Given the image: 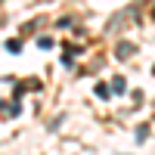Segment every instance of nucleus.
I'll return each instance as SVG.
<instances>
[{"label":"nucleus","mask_w":155,"mask_h":155,"mask_svg":"<svg viewBox=\"0 0 155 155\" xmlns=\"http://www.w3.org/2000/svg\"><path fill=\"white\" fill-rule=\"evenodd\" d=\"M130 53H134V47H130V44H121V47H118V56H121V59H124V56H130Z\"/></svg>","instance_id":"nucleus-2"},{"label":"nucleus","mask_w":155,"mask_h":155,"mask_svg":"<svg viewBox=\"0 0 155 155\" xmlns=\"http://www.w3.org/2000/svg\"><path fill=\"white\" fill-rule=\"evenodd\" d=\"M146 134H149V127H146V124H140V127H137V140H140V143L146 140Z\"/></svg>","instance_id":"nucleus-3"},{"label":"nucleus","mask_w":155,"mask_h":155,"mask_svg":"<svg viewBox=\"0 0 155 155\" xmlns=\"http://www.w3.org/2000/svg\"><path fill=\"white\" fill-rule=\"evenodd\" d=\"M109 93H127V84H124V78H115L112 81V90Z\"/></svg>","instance_id":"nucleus-1"},{"label":"nucleus","mask_w":155,"mask_h":155,"mask_svg":"<svg viewBox=\"0 0 155 155\" xmlns=\"http://www.w3.org/2000/svg\"><path fill=\"white\" fill-rule=\"evenodd\" d=\"M96 96L106 99V96H109V87H106V84H96Z\"/></svg>","instance_id":"nucleus-4"}]
</instances>
